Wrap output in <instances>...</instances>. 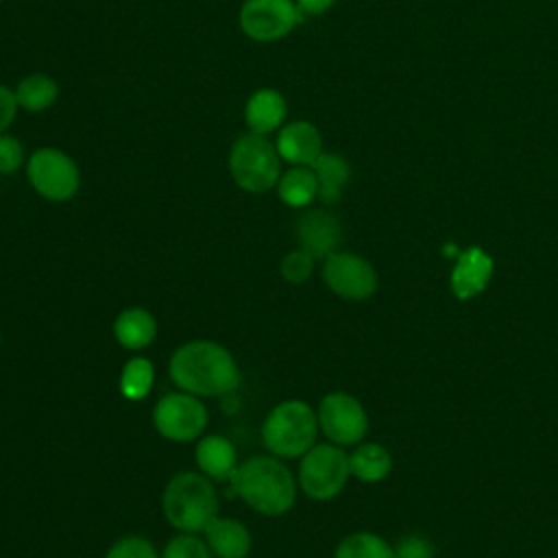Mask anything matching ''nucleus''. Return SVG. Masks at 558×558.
I'll use <instances>...</instances> for the list:
<instances>
[{"mask_svg": "<svg viewBox=\"0 0 558 558\" xmlns=\"http://www.w3.org/2000/svg\"><path fill=\"white\" fill-rule=\"evenodd\" d=\"M170 379L194 397H222L238 388L240 368L233 355L214 340L181 344L168 364Z\"/></svg>", "mask_w": 558, "mask_h": 558, "instance_id": "1", "label": "nucleus"}, {"mask_svg": "<svg viewBox=\"0 0 558 558\" xmlns=\"http://www.w3.org/2000/svg\"><path fill=\"white\" fill-rule=\"evenodd\" d=\"M229 495H238L253 510L279 517L286 514L296 499V482L292 471L275 456H255L238 464L227 480Z\"/></svg>", "mask_w": 558, "mask_h": 558, "instance_id": "2", "label": "nucleus"}, {"mask_svg": "<svg viewBox=\"0 0 558 558\" xmlns=\"http://www.w3.org/2000/svg\"><path fill=\"white\" fill-rule=\"evenodd\" d=\"M163 517L179 532H203L218 517V493L211 480L196 471L172 475L161 495Z\"/></svg>", "mask_w": 558, "mask_h": 558, "instance_id": "3", "label": "nucleus"}, {"mask_svg": "<svg viewBox=\"0 0 558 558\" xmlns=\"http://www.w3.org/2000/svg\"><path fill=\"white\" fill-rule=\"evenodd\" d=\"M283 161L277 153L275 140L251 131L240 133L227 153V170L231 181L248 194H266L275 190Z\"/></svg>", "mask_w": 558, "mask_h": 558, "instance_id": "4", "label": "nucleus"}, {"mask_svg": "<svg viewBox=\"0 0 558 558\" xmlns=\"http://www.w3.org/2000/svg\"><path fill=\"white\" fill-rule=\"evenodd\" d=\"M318 429V414L312 405L290 399L268 412L262 425V440L275 458H301L316 445Z\"/></svg>", "mask_w": 558, "mask_h": 558, "instance_id": "5", "label": "nucleus"}, {"mask_svg": "<svg viewBox=\"0 0 558 558\" xmlns=\"http://www.w3.org/2000/svg\"><path fill=\"white\" fill-rule=\"evenodd\" d=\"M24 170L33 192L48 203L72 201L81 190V168L59 146H39L28 153Z\"/></svg>", "mask_w": 558, "mask_h": 558, "instance_id": "6", "label": "nucleus"}, {"mask_svg": "<svg viewBox=\"0 0 558 558\" xmlns=\"http://www.w3.org/2000/svg\"><path fill=\"white\" fill-rule=\"evenodd\" d=\"M349 475V456L340 445H314L301 456L299 486L314 501L333 499L344 488Z\"/></svg>", "mask_w": 558, "mask_h": 558, "instance_id": "7", "label": "nucleus"}, {"mask_svg": "<svg viewBox=\"0 0 558 558\" xmlns=\"http://www.w3.org/2000/svg\"><path fill=\"white\" fill-rule=\"evenodd\" d=\"M303 17L294 0H244L238 11V26L255 44H277L290 37Z\"/></svg>", "mask_w": 558, "mask_h": 558, "instance_id": "8", "label": "nucleus"}, {"mask_svg": "<svg viewBox=\"0 0 558 558\" xmlns=\"http://www.w3.org/2000/svg\"><path fill=\"white\" fill-rule=\"evenodd\" d=\"M153 425L168 440H196L207 427V408L190 392H168L153 408Z\"/></svg>", "mask_w": 558, "mask_h": 558, "instance_id": "9", "label": "nucleus"}, {"mask_svg": "<svg viewBox=\"0 0 558 558\" xmlns=\"http://www.w3.org/2000/svg\"><path fill=\"white\" fill-rule=\"evenodd\" d=\"M318 427L329 442L349 447L357 445L368 429V416L362 403L349 392H329L318 405Z\"/></svg>", "mask_w": 558, "mask_h": 558, "instance_id": "10", "label": "nucleus"}, {"mask_svg": "<svg viewBox=\"0 0 558 558\" xmlns=\"http://www.w3.org/2000/svg\"><path fill=\"white\" fill-rule=\"evenodd\" d=\"M323 279L333 294L349 301H364L377 290L373 264L351 251H336L325 257Z\"/></svg>", "mask_w": 558, "mask_h": 558, "instance_id": "11", "label": "nucleus"}, {"mask_svg": "<svg viewBox=\"0 0 558 558\" xmlns=\"http://www.w3.org/2000/svg\"><path fill=\"white\" fill-rule=\"evenodd\" d=\"M294 235L299 248L307 251L314 259H325L338 251L342 242V225L338 216L325 207L307 209L296 218Z\"/></svg>", "mask_w": 558, "mask_h": 558, "instance_id": "12", "label": "nucleus"}, {"mask_svg": "<svg viewBox=\"0 0 558 558\" xmlns=\"http://www.w3.org/2000/svg\"><path fill=\"white\" fill-rule=\"evenodd\" d=\"M272 140L281 161L288 166H314V161L325 153L323 131L303 118L288 120Z\"/></svg>", "mask_w": 558, "mask_h": 558, "instance_id": "13", "label": "nucleus"}, {"mask_svg": "<svg viewBox=\"0 0 558 558\" xmlns=\"http://www.w3.org/2000/svg\"><path fill=\"white\" fill-rule=\"evenodd\" d=\"M242 118L246 131L272 137L288 122V100L275 87H259L248 94Z\"/></svg>", "mask_w": 558, "mask_h": 558, "instance_id": "14", "label": "nucleus"}, {"mask_svg": "<svg viewBox=\"0 0 558 558\" xmlns=\"http://www.w3.org/2000/svg\"><path fill=\"white\" fill-rule=\"evenodd\" d=\"M493 277V259L480 248L471 246L458 255L451 272V292L466 301L477 296Z\"/></svg>", "mask_w": 558, "mask_h": 558, "instance_id": "15", "label": "nucleus"}, {"mask_svg": "<svg viewBox=\"0 0 558 558\" xmlns=\"http://www.w3.org/2000/svg\"><path fill=\"white\" fill-rule=\"evenodd\" d=\"M194 460L201 473L216 482H227L238 469V451L233 442L220 434L203 436L194 447Z\"/></svg>", "mask_w": 558, "mask_h": 558, "instance_id": "16", "label": "nucleus"}, {"mask_svg": "<svg viewBox=\"0 0 558 558\" xmlns=\"http://www.w3.org/2000/svg\"><path fill=\"white\" fill-rule=\"evenodd\" d=\"M205 532V543L218 558H246L251 551V532L242 521L214 517Z\"/></svg>", "mask_w": 558, "mask_h": 558, "instance_id": "17", "label": "nucleus"}, {"mask_svg": "<svg viewBox=\"0 0 558 558\" xmlns=\"http://www.w3.org/2000/svg\"><path fill=\"white\" fill-rule=\"evenodd\" d=\"M316 181H318V201L329 207L336 205L342 194L344 187L351 181V163L347 161L344 155L340 153H329L325 150L312 166Z\"/></svg>", "mask_w": 558, "mask_h": 558, "instance_id": "18", "label": "nucleus"}, {"mask_svg": "<svg viewBox=\"0 0 558 558\" xmlns=\"http://www.w3.org/2000/svg\"><path fill=\"white\" fill-rule=\"evenodd\" d=\"M113 336L120 347L129 351H140L153 344L157 336V320L144 307H126L113 320Z\"/></svg>", "mask_w": 558, "mask_h": 558, "instance_id": "19", "label": "nucleus"}, {"mask_svg": "<svg viewBox=\"0 0 558 558\" xmlns=\"http://www.w3.org/2000/svg\"><path fill=\"white\" fill-rule=\"evenodd\" d=\"M15 100L20 111L44 113L59 100V83L46 72H28L15 85Z\"/></svg>", "mask_w": 558, "mask_h": 558, "instance_id": "20", "label": "nucleus"}, {"mask_svg": "<svg viewBox=\"0 0 558 558\" xmlns=\"http://www.w3.org/2000/svg\"><path fill=\"white\" fill-rule=\"evenodd\" d=\"M275 192L286 207H310L318 201V181L312 166H288L275 185Z\"/></svg>", "mask_w": 558, "mask_h": 558, "instance_id": "21", "label": "nucleus"}, {"mask_svg": "<svg viewBox=\"0 0 558 558\" xmlns=\"http://www.w3.org/2000/svg\"><path fill=\"white\" fill-rule=\"evenodd\" d=\"M392 469V458L388 449L379 442H362L349 456V471L360 482L373 484L381 482Z\"/></svg>", "mask_w": 558, "mask_h": 558, "instance_id": "22", "label": "nucleus"}, {"mask_svg": "<svg viewBox=\"0 0 558 558\" xmlns=\"http://www.w3.org/2000/svg\"><path fill=\"white\" fill-rule=\"evenodd\" d=\"M155 381V366L146 357H131L120 373V392L124 399L142 401Z\"/></svg>", "mask_w": 558, "mask_h": 558, "instance_id": "23", "label": "nucleus"}, {"mask_svg": "<svg viewBox=\"0 0 558 558\" xmlns=\"http://www.w3.org/2000/svg\"><path fill=\"white\" fill-rule=\"evenodd\" d=\"M333 558H395V549L373 532H355L340 541Z\"/></svg>", "mask_w": 558, "mask_h": 558, "instance_id": "24", "label": "nucleus"}, {"mask_svg": "<svg viewBox=\"0 0 558 558\" xmlns=\"http://www.w3.org/2000/svg\"><path fill=\"white\" fill-rule=\"evenodd\" d=\"M211 549L203 538L190 532H181L179 536L170 538L163 547L161 558H211Z\"/></svg>", "mask_w": 558, "mask_h": 558, "instance_id": "25", "label": "nucleus"}, {"mask_svg": "<svg viewBox=\"0 0 558 558\" xmlns=\"http://www.w3.org/2000/svg\"><path fill=\"white\" fill-rule=\"evenodd\" d=\"M26 148L17 135L2 133L0 135V174L9 177L20 172L26 166Z\"/></svg>", "mask_w": 558, "mask_h": 558, "instance_id": "26", "label": "nucleus"}, {"mask_svg": "<svg viewBox=\"0 0 558 558\" xmlns=\"http://www.w3.org/2000/svg\"><path fill=\"white\" fill-rule=\"evenodd\" d=\"M312 270H314V257L303 248H294L286 253L279 264V272L288 283H303L305 279H310Z\"/></svg>", "mask_w": 558, "mask_h": 558, "instance_id": "27", "label": "nucleus"}, {"mask_svg": "<svg viewBox=\"0 0 558 558\" xmlns=\"http://www.w3.org/2000/svg\"><path fill=\"white\" fill-rule=\"evenodd\" d=\"M105 558H159L155 545L144 536H124L116 541Z\"/></svg>", "mask_w": 558, "mask_h": 558, "instance_id": "28", "label": "nucleus"}, {"mask_svg": "<svg viewBox=\"0 0 558 558\" xmlns=\"http://www.w3.org/2000/svg\"><path fill=\"white\" fill-rule=\"evenodd\" d=\"M395 558H436L434 545L423 536H405L395 547Z\"/></svg>", "mask_w": 558, "mask_h": 558, "instance_id": "29", "label": "nucleus"}, {"mask_svg": "<svg viewBox=\"0 0 558 558\" xmlns=\"http://www.w3.org/2000/svg\"><path fill=\"white\" fill-rule=\"evenodd\" d=\"M17 113H20V107H17L13 87H9L7 83L0 81V135L9 133Z\"/></svg>", "mask_w": 558, "mask_h": 558, "instance_id": "30", "label": "nucleus"}, {"mask_svg": "<svg viewBox=\"0 0 558 558\" xmlns=\"http://www.w3.org/2000/svg\"><path fill=\"white\" fill-rule=\"evenodd\" d=\"M294 2L305 17L325 15L327 11H331L338 4V0H294Z\"/></svg>", "mask_w": 558, "mask_h": 558, "instance_id": "31", "label": "nucleus"}, {"mask_svg": "<svg viewBox=\"0 0 558 558\" xmlns=\"http://www.w3.org/2000/svg\"><path fill=\"white\" fill-rule=\"evenodd\" d=\"M0 340H2V329H0Z\"/></svg>", "mask_w": 558, "mask_h": 558, "instance_id": "32", "label": "nucleus"}, {"mask_svg": "<svg viewBox=\"0 0 558 558\" xmlns=\"http://www.w3.org/2000/svg\"><path fill=\"white\" fill-rule=\"evenodd\" d=\"M2 2H4V0H0V7H2Z\"/></svg>", "mask_w": 558, "mask_h": 558, "instance_id": "33", "label": "nucleus"}]
</instances>
